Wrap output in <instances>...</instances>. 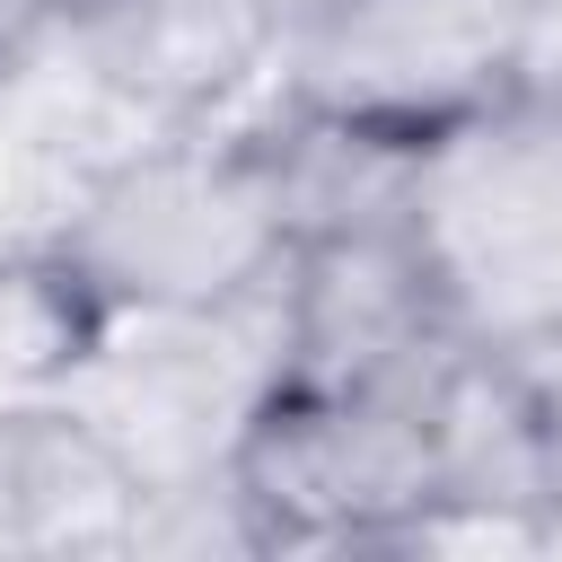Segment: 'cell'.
<instances>
[{
    "mask_svg": "<svg viewBox=\"0 0 562 562\" xmlns=\"http://www.w3.org/2000/svg\"><path fill=\"white\" fill-rule=\"evenodd\" d=\"M290 246L299 211L263 114H220L88 158L53 220L9 255V290L44 334V378H79L123 334L272 307Z\"/></svg>",
    "mask_w": 562,
    "mask_h": 562,
    "instance_id": "obj_1",
    "label": "cell"
},
{
    "mask_svg": "<svg viewBox=\"0 0 562 562\" xmlns=\"http://www.w3.org/2000/svg\"><path fill=\"white\" fill-rule=\"evenodd\" d=\"M457 351L413 378H307L272 369L237 404L211 483L228 492L246 553H430L448 544L439 492V386Z\"/></svg>",
    "mask_w": 562,
    "mask_h": 562,
    "instance_id": "obj_2",
    "label": "cell"
},
{
    "mask_svg": "<svg viewBox=\"0 0 562 562\" xmlns=\"http://www.w3.org/2000/svg\"><path fill=\"white\" fill-rule=\"evenodd\" d=\"M404 237L465 351L562 342V105L509 88L404 176Z\"/></svg>",
    "mask_w": 562,
    "mask_h": 562,
    "instance_id": "obj_3",
    "label": "cell"
},
{
    "mask_svg": "<svg viewBox=\"0 0 562 562\" xmlns=\"http://www.w3.org/2000/svg\"><path fill=\"white\" fill-rule=\"evenodd\" d=\"M527 0H290L263 105L422 158L518 88Z\"/></svg>",
    "mask_w": 562,
    "mask_h": 562,
    "instance_id": "obj_4",
    "label": "cell"
},
{
    "mask_svg": "<svg viewBox=\"0 0 562 562\" xmlns=\"http://www.w3.org/2000/svg\"><path fill=\"white\" fill-rule=\"evenodd\" d=\"M281 0H79L53 53L105 97L132 132L167 123H220L246 88L272 79Z\"/></svg>",
    "mask_w": 562,
    "mask_h": 562,
    "instance_id": "obj_5",
    "label": "cell"
},
{
    "mask_svg": "<svg viewBox=\"0 0 562 562\" xmlns=\"http://www.w3.org/2000/svg\"><path fill=\"white\" fill-rule=\"evenodd\" d=\"M158 509V474L123 448V430L61 395H0V562L61 553H140Z\"/></svg>",
    "mask_w": 562,
    "mask_h": 562,
    "instance_id": "obj_6",
    "label": "cell"
},
{
    "mask_svg": "<svg viewBox=\"0 0 562 562\" xmlns=\"http://www.w3.org/2000/svg\"><path fill=\"white\" fill-rule=\"evenodd\" d=\"M70 18H79V0H0V88L26 79V70L61 44Z\"/></svg>",
    "mask_w": 562,
    "mask_h": 562,
    "instance_id": "obj_7",
    "label": "cell"
},
{
    "mask_svg": "<svg viewBox=\"0 0 562 562\" xmlns=\"http://www.w3.org/2000/svg\"><path fill=\"white\" fill-rule=\"evenodd\" d=\"M281 9H290V0H281Z\"/></svg>",
    "mask_w": 562,
    "mask_h": 562,
    "instance_id": "obj_8",
    "label": "cell"
}]
</instances>
